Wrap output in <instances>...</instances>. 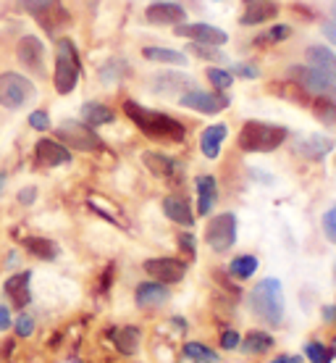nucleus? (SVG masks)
Wrapping results in <instances>:
<instances>
[{
  "label": "nucleus",
  "instance_id": "f257e3e1",
  "mask_svg": "<svg viewBox=\"0 0 336 363\" xmlns=\"http://www.w3.org/2000/svg\"><path fill=\"white\" fill-rule=\"evenodd\" d=\"M124 113L150 140H158V143H182L184 137H187V127H184L179 118L161 113V111L145 108L137 100H124Z\"/></svg>",
  "mask_w": 336,
  "mask_h": 363
},
{
  "label": "nucleus",
  "instance_id": "f03ea898",
  "mask_svg": "<svg viewBox=\"0 0 336 363\" xmlns=\"http://www.w3.org/2000/svg\"><path fill=\"white\" fill-rule=\"evenodd\" d=\"M289 137V129L282 124H268V121H245L236 137V145L245 153H273L276 147H282Z\"/></svg>",
  "mask_w": 336,
  "mask_h": 363
},
{
  "label": "nucleus",
  "instance_id": "7ed1b4c3",
  "mask_svg": "<svg viewBox=\"0 0 336 363\" xmlns=\"http://www.w3.org/2000/svg\"><path fill=\"white\" fill-rule=\"evenodd\" d=\"M250 308L253 313L263 324L268 327H279L284 321V290H282V281L268 277V279L257 281L250 292Z\"/></svg>",
  "mask_w": 336,
  "mask_h": 363
},
{
  "label": "nucleus",
  "instance_id": "20e7f679",
  "mask_svg": "<svg viewBox=\"0 0 336 363\" xmlns=\"http://www.w3.org/2000/svg\"><path fill=\"white\" fill-rule=\"evenodd\" d=\"M79 74H82V58H79L76 45H74L71 40H58V48H55V72H53L55 92L58 95H71L76 90Z\"/></svg>",
  "mask_w": 336,
  "mask_h": 363
},
{
  "label": "nucleus",
  "instance_id": "39448f33",
  "mask_svg": "<svg viewBox=\"0 0 336 363\" xmlns=\"http://www.w3.org/2000/svg\"><path fill=\"white\" fill-rule=\"evenodd\" d=\"M289 79L297 84L305 95L336 100V79H331L328 74L318 72L315 66H310V64L308 66H302V64L289 66Z\"/></svg>",
  "mask_w": 336,
  "mask_h": 363
},
{
  "label": "nucleus",
  "instance_id": "423d86ee",
  "mask_svg": "<svg viewBox=\"0 0 336 363\" xmlns=\"http://www.w3.org/2000/svg\"><path fill=\"white\" fill-rule=\"evenodd\" d=\"M37 90L32 79H27L18 72H3L0 74V106L8 111H18L29 106L35 100Z\"/></svg>",
  "mask_w": 336,
  "mask_h": 363
},
{
  "label": "nucleus",
  "instance_id": "0eeeda50",
  "mask_svg": "<svg viewBox=\"0 0 336 363\" xmlns=\"http://www.w3.org/2000/svg\"><path fill=\"white\" fill-rule=\"evenodd\" d=\"M58 140L64 143L69 150H82V153H95V150H103V140L98 137V132L84 124V121H74V118H66L61 121V127L55 129Z\"/></svg>",
  "mask_w": 336,
  "mask_h": 363
},
{
  "label": "nucleus",
  "instance_id": "6e6552de",
  "mask_svg": "<svg viewBox=\"0 0 336 363\" xmlns=\"http://www.w3.org/2000/svg\"><path fill=\"white\" fill-rule=\"evenodd\" d=\"M205 242H208L210 250H216V253H226V250L234 247V242H236V216L231 213V211L210 218L208 227H205Z\"/></svg>",
  "mask_w": 336,
  "mask_h": 363
},
{
  "label": "nucleus",
  "instance_id": "1a4fd4ad",
  "mask_svg": "<svg viewBox=\"0 0 336 363\" xmlns=\"http://www.w3.org/2000/svg\"><path fill=\"white\" fill-rule=\"evenodd\" d=\"M184 108L197 111V113H205V116H216L224 108H228V98L224 92H208V90H187L179 98Z\"/></svg>",
  "mask_w": 336,
  "mask_h": 363
},
{
  "label": "nucleus",
  "instance_id": "9d476101",
  "mask_svg": "<svg viewBox=\"0 0 336 363\" xmlns=\"http://www.w3.org/2000/svg\"><path fill=\"white\" fill-rule=\"evenodd\" d=\"M145 18L153 27H179L187 21V11L171 0H155L145 9Z\"/></svg>",
  "mask_w": 336,
  "mask_h": 363
},
{
  "label": "nucleus",
  "instance_id": "9b49d317",
  "mask_svg": "<svg viewBox=\"0 0 336 363\" xmlns=\"http://www.w3.org/2000/svg\"><path fill=\"white\" fill-rule=\"evenodd\" d=\"M142 269H145L155 281H163V284H176V281H182L184 274H187V264L179 261V258H168V255H163V258H150V261L142 264Z\"/></svg>",
  "mask_w": 336,
  "mask_h": 363
},
{
  "label": "nucleus",
  "instance_id": "f8f14e48",
  "mask_svg": "<svg viewBox=\"0 0 336 363\" xmlns=\"http://www.w3.org/2000/svg\"><path fill=\"white\" fill-rule=\"evenodd\" d=\"M16 55L21 66H27L32 74H42L45 69V45H42V40L35 35H24L21 40L16 43Z\"/></svg>",
  "mask_w": 336,
  "mask_h": 363
},
{
  "label": "nucleus",
  "instance_id": "ddd939ff",
  "mask_svg": "<svg viewBox=\"0 0 336 363\" xmlns=\"http://www.w3.org/2000/svg\"><path fill=\"white\" fill-rule=\"evenodd\" d=\"M176 35L179 37H190L195 43H205V45H226L228 35L224 29L213 27V24H205V21H192V24H179L176 27Z\"/></svg>",
  "mask_w": 336,
  "mask_h": 363
},
{
  "label": "nucleus",
  "instance_id": "4468645a",
  "mask_svg": "<svg viewBox=\"0 0 336 363\" xmlns=\"http://www.w3.org/2000/svg\"><path fill=\"white\" fill-rule=\"evenodd\" d=\"M35 155H37V164L45 166V169L71 164V150L61 140H47V137H42L35 145Z\"/></svg>",
  "mask_w": 336,
  "mask_h": 363
},
{
  "label": "nucleus",
  "instance_id": "2eb2a0df",
  "mask_svg": "<svg viewBox=\"0 0 336 363\" xmlns=\"http://www.w3.org/2000/svg\"><path fill=\"white\" fill-rule=\"evenodd\" d=\"M279 16V6L273 0H245V11L239 16L242 27H257V24H268Z\"/></svg>",
  "mask_w": 336,
  "mask_h": 363
},
{
  "label": "nucleus",
  "instance_id": "dca6fc26",
  "mask_svg": "<svg viewBox=\"0 0 336 363\" xmlns=\"http://www.w3.org/2000/svg\"><path fill=\"white\" fill-rule=\"evenodd\" d=\"M195 190H197V213L200 216H210V211L219 203V182L210 174H202L195 179Z\"/></svg>",
  "mask_w": 336,
  "mask_h": 363
},
{
  "label": "nucleus",
  "instance_id": "f3484780",
  "mask_svg": "<svg viewBox=\"0 0 336 363\" xmlns=\"http://www.w3.org/2000/svg\"><path fill=\"white\" fill-rule=\"evenodd\" d=\"M334 137H326V135H308L297 140V145L294 150L302 155V158H310V161H320V158H326L331 150H334Z\"/></svg>",
  "mask_w": 336,
  "mask_h": 363
},
{
  "label": "nucleus",
  "instance_id": "a211bd4d",
  "mask_svg": "<svg viewBox=\"0 0 336 363\" xmlns=\"http://www.w3.org/2000/svg\"><path fill=\"white\" fill-rule=\"evenodd\" d=\"M192 87H195L192 77L179 74V72H161L150 79V90H153L155 95H171V92H176V90H192Z\"/></svg>",
  "mask_w": 336,
  "mask_h": 363
},
{
  "label": "nucleus",
  "instance_id": "6ab92c4d",
  "mask_svg": "<svg viewBox=\"0 0 336 363\" xmlns=\"http://www.w3.org/2000/svg\"><path fill=\"white\" fill-rule=\"evenodd\" d=\"M134 300L139 308H158V306H163L166 300H168V287H166L163 281H142V284H137V292H134Z\"/></svg>",
  "mask_w": 336,
  "mask_h": 363
},
{
  "label": "nucleus",
  "instance_id": "aec40b11",
  "mask_svg": "<svg viewBox=\"0 0 336 363\" xmlns=\"http://www.w3.org/2000/svg\"><path fill=\"white\" fill-rule=\"evenodd\" d=\"M29 281H32V274L29 272H21V274H13L6 284H3V290L8 295V300L18 308H24L29 306V300H32V290H29Z\"/></svg>",
  "mask_w": 336,
  "mask_h": 363
},
{
  "label": "nucleus",
  "instance_id": "412c9836",
  "mask_svg": "<svg viewBox=\"0 0 336 363\" xmlns=\"http://www.w3.org/2000/svg\"><path fill=\"white\" fill-rule=\"evenodd\" d=\"M163 213L171 218L173 224H179V227H192L195 224V213H192L190 203L182 195H168L163 200Z\"/></svg>",
  "mask_w": 336,
  "mask_h": 363
},
{
  "label": "nucleus",
  "instance_id": "4be33fe9",
  "mask_svg": "<svg viewBox=\"0 0 336 363\" xmlns=\"http://www.w3.org/2000/svg\"><path fill=\"white\" fill-rule=\"evenodd\" d=\"M228 135V127L226 124H210L205 132H202L200 137V150L205 158H219L221 155V145H224V140H226Z\"/></svg>",
  "mask_w": 336,
  "mask_h": 363
},
{
  "label": "nucleus",
  "instance_id": "5701e85b",
  "mask_svg": "<svg viewBox=\"0 0 336 363\" xmlns=\"http://www.w3.org/2000/svg\"><path fill=\"white\" fill-rule=\"evenodd\" d=\"M142 161H145L147 169H150L155 177H161V179H173L176 174L182 172L179 161L171 158V155H163V153H145L142 155Z\"/></svg>",
  "mask_w": 336,
  "mask_h": 363
},
{
  "label": "nucleus",
  "instance_id": "b1692460",
  "mask_svg": "<svg viewBox=\"0 0 336 363\" xmlns=\"http://www.w3.org/2000/svg\"><path fill=\"white\" fill-rule=\"evenodd\" d=\"M305 58H308L310 66H315L318 72L328 74L331 79H336V53L326 45H310L305 50Z\"/></svg>",
  "mask_w": 336,
  "mask_h": 363
},
{
  "label": "nucleus",
  "instance_id": "393cba45",
  "mask_svg": "<svg viewBox=\"0 0 336 363\" xmlns=\"http://www.w3.org/2000/svg\"><path fill=\"white\" fill-rule=\"evenodd\" d=\"M142 58L155 61V64H168V66H184L187 55L173 50V48H161V45H147L142 48Z\"/></svg>",
  "mask_w": 336,
  "mask_h": 363
},
{
  "label": "nucleus",
  "instance_id": "a878e982",
  "mask_svg": "<svg viewBox=\"0 0 336 363\" xmlns=\"http://www.w3.org/2000/svg\"><path fill=\"white\" fill-rule=\"evenodd\" d=\"M82 121L90 124V127H103V124H110V121H113V111H110L105 103L90 100V103L82 106Z\"/></svg>",
  "mask_w": 336,
  "mask_h": 363
},
{
  "label": "nucleus",
  "instance_id": "bb28decb",
  "mask_svg": "<svg viewBox=\"0 0 336 363\" xmlns=\"http://www.w3.org/2000/svg\"><path fill=\"white\" fill-rule=\"evenodd\" d=\"M113 342H116V347L121 350V353H127V355H134L137 353V347H139V329L132 327V324H127V327H121V329H113Z\"/></svg>",
  "mask_w": 336,
  "mask_h": 363
},
{
  "label": "nucleus",
  "instance_id": "cd10ccee",
  "mask_svg": "<svg viewBox=\"0 0 336 363\" xmlns=\"http://www.w3.org/2000/svg\"><path fill=\"white\" fill-rule=\"evenodd\" d=\"M24 247L35 258H42V261H55L58 258V245H55L53 240H45V237H27Z\"/></svg>",
  "mask_w": 336,
  "mask_h": 363
},
{
  "label": "nucleus",
  "instance_id": "c85d7f7f",
  "mask_svg": "<svg viewBox=\"0 0 336 363\" xmlns=\"http://www.w3.org/2000/svg\"><path fill=\"white\" fill-rule=\"evenodd\" d=\"M257 272V258L255 255H250V253H245V255H236L234 261L228 264V274L234 277V279H250L253 274Z\"/></svg>",
  "mask_w": 336,
  "mask_h": 363
},
{
  "label": "nucleus",
  "instance_id": "c756f323",
  "mask_svg": "<svg viewBox=\"0 0 336 363\" xmlns=\"http://www.w3.org/2000/svg\"><path fill=\"white\" fill-rule=\"evenodd\" d=\"M313 116L318 118L323 127L336 129V100L315 98L313 100Z\"/></svg>",
  "mask_w": 336,
  "mask_h": 363
},
{
  "label": "nucleus",
  "instance_id": "7c9ffc66",
  "mask_svg": "<svg viewBox=\"0 0 336 363\" xmlns=\"http://www.w3.org/2000/svg\"><path fill=\"white\" fill-rule=\"evenodd\" d=\"M239 345H242V350H245V353L260 355V353H268V350L273 347V337L265 335V332H250V335H247Z\"/></svg>",
  "mask_w": 336,
  "mask_h": 363
},
{
  "label": "nucleus",
  "instance_id": "2f4dec72",
  "mask_svg": "<svg viewBox=\"0 0 336 363\" xmlns=\"http://www.w3.org/2000/svg\"><path fill=\"white\" fill-rule=\"evenodd\" d=\"M184 355L197 363H219V353L210 350L208 345H202V342H187L184 345Z\"/></svg>",
  "mask_w": 336,
  "mask_h": 363
},
{
  "label": "nucleus",
  "instance_id": "473e14b6",
  "mask_svg": "<svg viewBox=\"0 0 336 363\" xmlns=\"http://www.w3.org/2000/svg\"><path fill=\"white\" fill-rule=\"evenodd\" d=\"M205 77H208V82L216 87V92H226V90H231V84H234V74L226 72V69H219V66H208Z\"/></svg>",
  "mask_w": 336,
  "mask_h": 363
},
{
  "label": "nucleus",
  "instance_id": "72a5a7b5",
  "mask_svg": "<svg viewBox=\"0 0 336 363\" xmlns=\"http://www.w3.org/2000/svg\"><path fill=\"white\" fill-rule=\"evenodd\" d=\"M289 35H291L289 24H273V27L268 29L265 35L257 37L255 43H257V45H263V43H265V45H276V43H284V40H286Z\"/></svg>",
  "mask_w": 336,
  "mask_h": 363
},
{
  "label": "nucleus",
  "instance_id": "f704fd0d",
  "mask_svg": "<svg viewBox=\"0 0 336 363\" xmlns=\"http://www.w3.org/2000/svg\"><path fill=\"white\" fill-rule=\"evenodd\" d=\"M305 355L310 358V363H331V358H334L331 347L320 345V342H308L305 345Z\"/></svg>",
  "mask_w": 336,
  "mask_h": 363
},
{
  "label": "nucleus",
  "instance_id": "c9c22d12",
  "mask_svg": "<svg viewBox=\"0 0 336 363\" xmlns=\"http://www.w3.org/2000/svg\"><path fill=\"white\" fill-rule=\"evenodd\" d=\"M21 3V9L29 11L32 16H42L47 11H53L58 6V0H18Z\"/></svg>",
  "mask_w": 336,
  "mask_h": 363
},
{
  "label": "nucleus",
  "instance_id": "e433bc0d",
  "mask_svg": "<svg viewBox=\"0 0 336 363\" xmlns=\"http://www.w3.org/2000/svg\"><path fill=\"white\" fill-rule=\"evenodd\" d=\"M13 329H16L18 337H32V332H35V318L29 316V313H18L16 321H13Z\"/></svg>",
  "mask_w": 336,
  "mask_h": 363
},
{
  "label": "nucleus",
  "instance_id": "4c0bfd02",
  "mask_svg": "<svg viewBox=\"0 0 336 363\" xmlns=\"http://www.w3.org/2000/svg\"><path fill=\"white\" fill-rule=\"evenodd\" d=\"M29 127L35 129V132H47V129H50L47 111H32V113H29Z\"/></svg>",
  "mask_w": 336,
  "mask_h": 363
},
{
  "label": "nucleus",
  "instance_id": "58836bf2",
  "mask_svg": "<svg viewBox=\"0 0 336 363\" xmlns=\"http://www.w3.org/2000/svg\"><path fill=\"white\" fill-rule=\"evenodd\" d=\"M124 72H129V66L124 69V61H113V64H108L105 69H100V77H103V82H113V79H118Z\"/></svg>",
  "mask_w": 336,
  "mask_h": 363
},
{
  "label": "nucleus",
  "instance_id": "ea45409f",
  "mask_svg": "<svg viewBox=\"0 0 336 363\" xmlns=\"http://www.w3.org/2000/svg\"><path fill=\"white\" fill-rule=\"evenodd\" d=\"M190 50L195 55H200V58H213V61H219L221 58V53H219V48L216 45H205V43H195V45H190Z\"/></svg>",
  "mask_w": 336,
  "mask_h": 363
},
{
  "label": "nucleus",
  "instance_id": "a19ab883",
  "mask_svg": "<svg viewBox=\"0 0 336 363\" xmlns=\"http://www.w3.org/2000/svg\"><path fill=\"white\" fill-rule=\"evenodd\" d=\"M323 232H326V237L331 242H336V206H331L323 213Z\"/></svg>",
  "mask_w": 336,
  "mask_h": 363
},
{
  "label": "nucleus",
  "instance_id": "79ce46f5",
  "mask_svg": "<svg viewBox=\"0 0 336 363\" xmlns=\"http://www.w3.org/2000/svg\"><path fill=\"white\" fill-rule=\"evenodd\" d=\"M231 74L242 77V79H257V77H260V72H257V66L255 64H236Z\"/></svg>",
  "mask_w": 336,
  "mask_h": 363
},
{
  "label": "nucleus",
  "instance_id": "37998d69",
  "mask_svg": "<svg viewBox=\"0 0 336 363\" xmlns=\"http://www.w3.org/2000/svg\"><path fill=\"white\" fill-rule=\"evenodd\" d=\"M239 342H242V337L236 335L234 329H226V332L221 335V347H224V350H234V347H239Z\"/></svg>",
  "mask_w": 336,
  "mask_h": 363
},
{
  "label": "nucleus",
  "instance_id": "c03bdc74",
  "mask_svg": "<svg viewBox=\"0 0 336 363\" xmlns=\"http://www.w3.org/2000/svg\"><path fill=\"white\" fill-rule=\"evenodd\" d=\"M179 245H182V250H187L190 255H195V250H197V245H195V237H192L190 232H182V235H179Z\"/></svg>",
  "mask_w": 336,
  "mask_h": 363
},
{
  "label": "nucleus",
  "instance_id": "a18cd8bd",
  "mask_svg": "<svg viewBox=\"0 0 336 363\" xmlns=\"http://www.w3.org/2000/svg\"><path fill=\"white\" fill-rule=\"evenodd\" d=\"M37 200V190L35 187H24V190L18 192V203H24V206H32Z\"/></svg>",
  "mask_w": 336,
  "mask_h": 363
},
{
  "label": "nucleus",
  "instance_id": "49530a36",
  "mask_svg": "<svg viewBox=\"0 0 336 363\" xmlns=\"http://www.w3.org/2000/svg\"><path fill=\"white\" fill-rule=\"evenodd\" d=\"M8 327H13V318H11L8 306L0 303V329H8Z\"/></svg>",
  "mask_w": 336,
  "mask_h": 363
},
{
  "label": "nucleus",
  "instance_id": "de8ad7c7",
  "mask_svg": "<svg viewBox=\"0 0 336 363\" xmlns=\"http://www.w3.org/2000/svg\"><path fill=\"white\" fill-rule=\"evenodd\" d=\"M320 29H323V35H326L328 43H331V45H336V21H326Z\"/></svg>",
  "mask_w": 336,
  "mask_h": 363
},
{
  "label": "nucleus",
  "instance_id": "09e8293b",
  "mask_svg": "<svg viewBox=\"0 0 336 363\" xmlns=\"http://www.w3.org/2000/svg\"><path fill=\"white\" fill-rule=\"evenodd\" d=\"M271 363H300V358H289V355H279V358H273Z\"/></svg>",
  "mask_w": 336,
  "mask_h": 363
},
{
  "label": "nucleus",
  "instance_id": "8fccbe9b",
  "mask_svg": "<svg viewBox=\"0 0 336 363\" xmlns=\"http://www.w3.org/2000/svg\"><path fill=\"white\" fill-rule=\"evenodd\" d=\"M328 347H331V353L336 355V337H334V340H331V345H328Z\"/></svg>",
  "mask_w": 336,
  "mask_h": 363
},
{
  "label": "nucleus",
  "instance_id": "3c124183",
  "mask_svg": "<svg viewBox=\"0 0 336 363\" xmlns=\"http://www.w3.org/2000/svg\"><path fill=\"white\" fill-rule=\"evenodd\" d=\"M331 16H334V21H336V0L331 3Z\"/></svg>",
  "mask_w": 336,
  "mask_h": 363
}]
</instances>
